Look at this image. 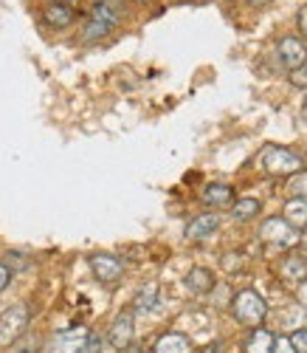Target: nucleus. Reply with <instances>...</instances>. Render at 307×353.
Returning a JSON list of instances; mask_svg holds the SVG:
<instances>
[{"label":"nucleus","instance_id":"nucleus-21","mask_svg":"<svg viewBox=\"0 0 307 353\" xmlns=\"http://www.w3.org/2000/svg\"><path fill=\"white\" fill-rule=\"evenodd\" d=\"M113 32L110 26H105V23H99V20H94V17H87V23H85V28H82V37L85 40H102V37H107Z\"/></svg>","mask_w":307,"mask_h":353},{"label":"nucleus","instance_id":"nucleus-13","mask_svg":"<svg viewBox=\"0 0 307 353\" xmlns=\"http://www.w3.org/2000/svg\"><path fill=\"white\" fill-rule=\"evenodd\" d=\"M87 331L85 328H74V331H65L54 339V350L56 353H79L82 350V342H85Z\"/></svg>","mask_w":307,"mask_h":353},{"label":"nucleus","instance_id":"nucleus-34","mask_svg":"<svg viewBox=\"0 0 307 353\" xmlns=\"http://www.w3.org/2000/svg\"><path fill=\"white\" fill-rule=\"evenodd\" d=\"M203 353H218V350H214V347H209V350H203Z\"/></svg>","mask_w":307,"mask_h":353},{"label":"nucleus","instance_id":"nucleus-17","mask_svg":"<svg viewBox=\"0 0 307 353\" xmlns=\"http://www.w3.org/2000/svg\"><path fill=\"white\" fill-rule=\"evenodd\" d=\"M260 212V201L257 198H237L231 203V215L234 221H251Z\"/></svg>","mask_w":307,"mask_h":353},{"label":"nucleus","instance_id":"nucleus-16","mask_svg":"<svg viewBox=\"0 0 307 353\" xmlns=\"http://www.w3.org/2000/svg\"><path fill=\"white\" fill-rule=\"evenodd\" d=\"M158 308V283H144L136 294V311H152Z\"/></svg>","mask_w":307,"mask_h":353},{"label":"nucleus","instance_id":"nucleus-23","mask_svg":"<svg viewBox=\"0 0 307 353\" xmlns=\"http://www.w3.org/2000/svg\"><path fill=\"white\" fill-rule=\"evenodd\" d=\"M271 353H296L290 336H273V345H271Z\"/></svg>","mask_w":307,"mask_h":353},{"label":"nucleus","instance_id":"nucleus-1","mask_svg":"<svg viewBox=\"0 0 307 353\" xmlns=\"http://www.w3.org/2000/svg\"><path fill=\"white\" fill-rule=\"evenodd\" d=\"M231 314L237 322H242V325H260V322L268 316V305L257 291L242 288V291H237V297L231 303Z\"/></svg>","mask_w":307,"mask_h":353},{"label":"nucleus","instance_id":"nucleus-29","mask_svg":"<svg viewBox=\"0 0 307 353\" xmlns=\"http://www.w3.org/2000/svg\"><path fill=\"white\" fill-rule=\"evenodd\" d=\"M223 266H226L229 272H234V269L242 266V257H240V254H237V257H234V254H226V257H223Z\"/></svg>","mask_w":307,"mask_h":353},{"label":"nucleus","instance_id":"nucleus-11","mask_svg":"<svg viewBox=\"0 0 307 353\" xmlns=\"http://www.w3.org/2000/svg\"><path fill=\"white\" fill-rule=\"evenodd\" d=\"M45 23L51 26V28H68L74 20H76V12H74V6H68V3H48V9H45Z\"/></svg>","mask_w":307,"mask_h":353},{"label":"nucleus","instance_id":"nucleus-26","mask_svg":"<svg viewBox=\"0 0 307 353\" xmlns=\"http://www.w3.org/2000/svg\"><path fill=\"white\" fill-rule=\"evenodd\" d=\"M290 342H293V347H296V353H307V328H301V331H296V334L290 336Z\"/></svg>","mask_w":307,"mask_h":353},{"label":"nucleus","instance_id":"nucleus-25","mask_svg":"<svg viewBox=\"0 0 307 353\" xmlns=\"http://www.w3.org/2000/svg\"><path fill=\"white\" fill-rule=\"evenodd\" d=\"M290 82L296 88H307V60H304V65H299L296 71H290Z\"/></svg>","mask_w":307,"mask_h":353},{"label":"nucleus","instance_id":"nucleus-20","mask_svg":"<svg viewBox=\"0 0 307 353\" xmlns=\"http://www.w3.org/2000/svg\"><path fill=\"white\" fill-rule=\"evenodd\" d=\"M43 347V336L34 334V331H25L14 345H12V353H37Z\"/></svg>","mask_w":307,"mask_h":353},{"label":"nucleus","instance_id":"nucleus-32","mask_svg":"<svg viewBox=\"0 0 307 353\" xmlns=\"http://www.w3.org/2000/svg\"><path fill=\"white\" fill-rule=\"evenodd\" d=\"M48 3H65V0H48Z\"/></svg>","mask_w":307,"mask_h":353},{"label":"nucleus","instance_id":"nucleus-5","mask_svg":"<svg viewBox=\"0 0 307 353\" xmlns=\"http://www.w3.org/2000/svg\"><path fill=\"white\" fill-rule=\"evenodd\" d=\"M136 339V314L127 308V311H118L116 319L110 322V331H107V342L116 347V350H127Z\"/></svg>","mask_w":307,"mask_h":353},{"label":"nucleus","instance_id":"nucleus-2","mask_svg":"<svg viewBox=\"0 0 307 353\" xmlns=\"http://www.w3.org/2000/svg\"><path fill=\"white\" fill-rule=\"evenodd\" d=\"M262 170L268 175H296L304 170V161L293 150H288V147H265Z\"/></svg>","mask_w":307,"mask_h":353},{"label":"nucleus","instance_id":"nucleus-15","mask_svg":"<svg viewBox=\"0 0 307 353\" xmlns=\"http://www.w3.org/2000/svg\"><path fill=\"white\" fill-rule=\"evenodd\" d=\"M282 277H285V280H293V283L304 280V277H307V260L299 257V254L285 257V260H282Z\"/></svg>","mask_w":307,"mask_h":353},{"label":"nucleus","instance_id":"nucleus-18","mask_svg":"<svg viewBox=\"0 0 307 353\" xmlns=\"http://www.w3.org/2000/svg\"><path fill=\"white\" fill-rule=\"evenodd\" d=\"M90 17L99 20V23H105V26H110V28H116V26L121 23V12H116L113 6H107L105 0H96L94 9H90Z\"/></svg>","mask_w":307,"mask_h":353},{"label":"nucleus","instance_id":"nucleus-31","mask_svg":"<svg viewBox=\"0 0 307 353\" xmlns=\"http://www.w3.org/2000/svg\"><path fill=\"white\" fill-rule=\"evenodd\" d=\"M301 113H304V119H307V97H304V102H301Z\"/></svg>","mask_w":307,"mask_h":353},{"label":"nucleus","instance_id":"nucleus-22","mask_svg":"<svg viewBox=\"0 0 307 353\" xmlns=\"http://www.w3.org/2000/svg\"><path fill=\"white\" fill-rule=\"evenodd\" d=\"M288 195H290V198H301V201H307V170L296 172L293 179H290V184H288Z\"/></svg>","mask_w":307,"mask_h":353},{"label":"nucleus","instance_id":"nucleus-3","mask_svg":"<svg viewBox=\"0 0 307 353\" xmlns=\"http://www.w3.org/2000/svg\"><path fill=\"white\" fill-rule=\"evenodd\" d=\"M28 331V308L12 305L0 314V347H12Z\"/></svg>","mask_w":307,"mask_h":353},{"label":"nucleus","instance_id":"nucleus-33","mask_svg":"<svg viewBox=\"0 0 307 353\" xmlns=\"http://www.w3.org/2000/svg\"><path fill=\"white\" fill-rule=\"evenodd\" d=\"M133 3H149V0H133Z\"/></svg>","mask_w":307,"mask_h":353},{"label":"nucleus","instance_id":"nucleus-7","mask_svg":"<svg viewBox=\"0 0 307 353\" xmlns=\"http://www.w3.org/2000/svg\"><path fill=\"white\" fill-rule=\"evenodd\" d=\"M307 60V46L299 37H282L279 40V63L288 71H296L299 65H304Z\"/></svg>","mask_w":307,"mask_h":353},{"label":"nucleus","instance_id":"nucleus-24","mask_svg":"<svg viewBox=\"0 0 307 353\" xmlns=\"http://www.w3.org/2000/svg\"><path fill=\"white\" fill-rule=\"evenodd\" d=\"M99 350H102V336L99 334H87L79 353H99Z\"/></svg>","mask_w":307,"mask_h":353},{"label":"nucleus","instance_id":"nucleus-12","mask_svg":"<svg viewBox=\"0 0 307 353\" xmlns=\"http://www.w3.org/2000/svg\"><path fill=\"white\" fill-rule=\"evenodd\" d=\"M203 201L209 203V207H214V210L231 207V203H234V187H229V184H209L203 190Z\"/></svg>","mask_w":307,"mask_h":353},{"label":"nucleus","instance_id":"nucleus-8","mask_svg":"<svg viewBox=\"0 0 307 353\" xmlns=\"http://www.w3.org/2000/svg\"><path fill=\"white\" fill-rule=\"evenodd\" d=\"M218 226H220V215L218 212H203V215H198V218H192L187 223L183 238L187 241H203V238H209V234L218 232Z\"/></svg>","mask_w":307,"mask_h":353},{"label":"nucleus","instance_id":"nucleus-6","mask_svg":"<svg viewBox=\"0 0 307 353\" xmlns=\"http://www.w3.org/2000/svg\"><path fill=\"white\" fill-rule=\"evenodd\" d=\"M90 272L99 283H116L121 274H125V263H121L116 254H107V252H99L90 257Z\"/></svg>","mask_w":307,"mask_h":353},{"label":"nucleus","instance_id":"nucleus-9","mask_svg":"<svg viewBox=\"0 0 307 353\" xmlns=\"http://www.w3.org/2000/svg\"><path fill=\"white\" fill-rule=\"evenodd\" d=\"M282 221L288 226H293L296 232H304L307 229V201L301 198H288L285 207H282Z\"/></svg>","mask_w":307,"mask_h":353},{"label":"nucleus","instance_id":"nucleus-14","mask_svg":"<svg viewBox=\"0 0 307 353\" xmlns=\"http://www.w3.org/2000/svg\"><path fill=\"white\" fill-rule=\"evenodd\" d=\"M211 285H214V274L209 269H203V266H195L187 274V288L195 291V294H206V291H211Z\"/></svg>","mask_w":307,"mask_h":353},{"label":"nucleus","instance_id":"nucleus-19","mask_svg":"<svg viewBox=\"0 0 307 353\" xmlns=\"http://www.w3.org/2000/svg\"><path fill=\"white\" fill-rule=\"evenodd\" d=\"M271 345H273V334L260 328L245 342V353H271Z\"/></svg>","mask_w":307,"mask_h":353},{"label":"nucleus","instance_id":"nucleus-28","mask_svg":"<svg viewBox=\"0 0 307 353\" xmlns=\"http://www.w3.org/2000/svg\"><path fill=\"white\" fill-rule=\"evenodd\" d=\"M296 23H299V32H301V37L307 40V6H301V9H299Z\"/></svg>","mask_w":307,"mask_h":353},{"label":"nucleus","instance_id":"nucleus-27","mask_svg":"<svg viewBox=\"0 0 307 353\" xmlns=\"http://www.w3.org/2000/svg\"><path fill=\"white\" fill-rule=\"evenodd\" d=\"M9 283H12V269L6 266L3 260H0V294H3V291L9 288Z\"/></svg>","mask_w":307,"mask_h":353},{"label":"nucleus","instance_id":"nucleus-10","mask_svg":"<svg viewBox=\"0 0 307 353\" xmlns=\"http://www.w3.org/2000/svg\"><path fill=\"white\" fill-rule=\"evenodd\" d=\"M152 353H192V339H189L187 334L169 331V334H164V336L156 342Z\"/></svg>","mask_w":307,"mask_h":353},{"label":"nucleus","instance_id":"nucleus-30","mask_svg":"<svg viewBox=\"0 0 307 353\" xmlns=\"http://www.w3.org/2000/svg\"><path fill=\"white\" fill-rule=\"evenodd\" d=\"M251 6H265V3H271V0H248Z\"/></svg>","mask_w":307,"mask_h":353},{"label":"nucleus","instance_id":"nucleus-4","mask_svg":"<svg viewBox=\"0 0 307 353\" xmlns=\"http://www.w3.org/2000/svg\"><path fill=\"white\" fill-rule=\"evenodd\" d=\"M260 238L276 249H293L299 243V232L293 226H288L282 218H268L260 226Z\"/></svg>","mask_w":307,"mask_h":353}]
</instances>
